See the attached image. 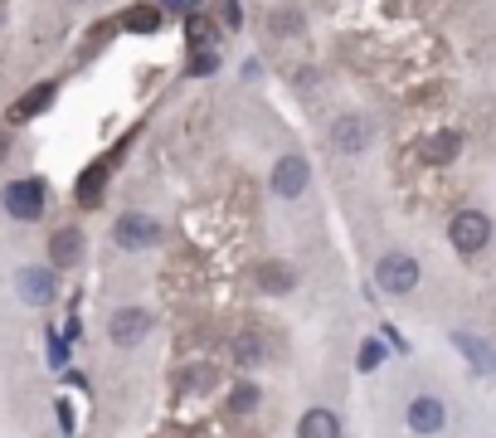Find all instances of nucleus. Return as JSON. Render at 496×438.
Wrapping results in <instances>:
<instances>
[{
	"instance_id": "nucleus-1",
	"label": "nucleus",
	"mask_w": 496,
	"mask_h": 438,
	"mask_svg": "<svg viewBox=\"0 0 496 438\" xmlns=\"http://www.w3.org/2000/svg\"><path fill=\"white\" fill-rule=\"evenodd\" d=\"M374 282H380L390 298L414 292V288H419V258H409V254H384L380 264H374Z\"/></svg>"
},
{
	"instance_id": "nucleus-2",
	"label": "nucleus",
	"mask_w": 496,
	"mask_h": 438,
	"mask_svg": "<svg viewBox=\"0 0 496 438\" xmlns=\"http://www.w3.org/2000/svg\"><path fill=\"white\" fill-rule=\"evenodd\" d=\"M447 239H453L457 254H482L491 244V219L482 210H463V215H453V224H447Z\"/></svg>"
},
{
	"instance_id": "nucleus-3",
	"label": "nucleus",
	"mask_w": 496,
	"mask_h": 438,
	"mask_svg": "<svg viewBox=\"0 0 496 438\" xmlns=\"http://www.w3.org/2000/svg\"><path fill=\"white\" fill-rule=\"evenodd\" d=\"M370 141H374V122L365 112H341L331 122V147L336 151H365Z\"/></svg>"
},
{
	"instance_id": "nucleus-4",
	"label": "nucleus",
	"mask_w": 496,
	"mask_h": 438,
	"mask_svg": "<svg viewBox=\"0 0 496 438\" xmlns=\"http://www.w3.org/2000/svg\"><path fill=\"white\" fill-rule=\"evenodd\" d=\"M107 336L117 341V346H137V341L151 336V312H141V307H117L113 317H107Z\"/></svg>"
},
{
	"instance_id": "nucleus-5",
	"label": "nucleus",
	"mask_w": 496,
	"mask_h": 438,
	"mask_svg": "<svg viewBox=\"0 0 496 438\" xmlns=\"http://www.w3.org/2000/svg\"><path fill=\"white\" fill-rule=\"evenodd\" d=\"M5 210H10V219H40L44 215V181H10Z\"/></svg>"
},
{
	"instance_id": "nucleus-6",
	"label": "nucleus",
	"mask_w": 496,
	"mask_h": 438,
	"mask_svg": "<svg viewBox=\"0 0 496 438\" xmlns=\"http://www.w3.org/2000/svg\"><path fill=\"white\" fill-rule=\"evenodd\" d=\"M117 248H151L156 239H161V224H156L151 215H122L113 229Z\"/></svg>"
},
{
	"instance_id": "nucleus-7",
	"label": "nucleus",
	"mask_w": 496,
	"mask_h": 438,
	"mask_svg": "<svg viewBox=\"0 0 496 438\" xmlns=\"http://www.w3.org/2000/svg\"><path fill=\"white\" fill-rule=\"evenodd\" d=\"M307 181H311L307 156H283V161L273 165V191L283 195V200H297L302 191H307Z\"/></svg>"
},
{
	"instance_id": "nucleus-8",
	"label": "nucleus",
	"mask_w": 496,
	"mask_h": 438,
	"mask_svg": "<svg viewBox=\"0 0 496 438\" xmlns=\"http://www.w3.org/2000/svg\"><path fill=\"white\" fill-rule=\"evenodd\" d=\"M447 424V409H443V399L438 395H419V399H409V429L414 434H438Z\"/></svg>"
},
{
	"instance_id": "nucleus-9",
	"label": "nucleus",
	"mask_w": 496,
	"mask_h": 438,
	"mask_svg": "<svg viewBox=\"0 0 496 438\" xmlns=\"http://www.w3.org/2000/svg\"><path fill=\"white\" fill-rule=\"evenodd\" d=\"M15 288L30 307H44L54 302V268H20L15 273Z\"/></svg>"
},
{
	"instance_id": "nucleus-10",
	"label": "nucleus",
	"mask_w": 496,
	"mask_h": 438,
	"mask_svg": "<svg viewBox=\"0 0 496 438\" xmlns=\"http://www.w3.org/2000/svg\"><path fill=\"white\" fill-rule=\"evenodd\" d=\"M253 282H258V288L268 292V298H287V292L297 288V273L283 264V258H268V264L253 268Z\"/></svg>"
},
{
	"instance_id": "nucleus-11",
	"label": "nucleus",
	"mask_w": 496,
	"mask_h": 438,
	"mask_svg": "<svg viewBox=\"0 0 496 438\" xmlns=\"http://www.w3.org/2000/svg\"><path fill=\"white\" fill-rule=\"evenodd\" d=\"M457 151H463V132H433V137L419 141V161L423 165H447Z\"/></svg>"
},
{
	"instance_id": "nucleus-12",
	"label": "nucleus",
	"mask_w": 496,
	"mask_h": 438,
	"mask_svg": "<svg viewBox=\"0 0 496 438\" xmlns=\"http://www.w3.org/2000/svg\"><path fill=\"white\" fill-rule=\"evenodd\" d=\"M297 438H341V419L331 409H307L297 419Z\"/></svg>"
},
{
	"instance_id": "nucleus-13",
	"label": "nucleus",
	"mask_w": 496,
	"mask_h": 438,
	"mask_svg": "<svg viewBox=\"0 0 496 438\" xmlns=\"http://www.w3.org/2000/svg\"><path fill=\"white\" fill-rule=\"evenodd\" d=\"M50 258H54V268H74L83 258V229H59L50 239Z\"/></svg>"
},
{
	"instance_id": "nucleus-14",
	"label": "nucleus",
	"mask_w": 496,
	"mask_h": 438,
	"mask_svg": "<svg viewBox=\"0 0 496 438\" xmlns=\"http://www.w3.org/2000/svg\"><path fill=\"white\" fill-rule=\"evenodd\" d=\"M453 346L472 361V371H477V375H491V371H496V351H491V346H482V341L472 336V331H457Z\"/></svg>"
},
{
	"instance_id": "nucleus-15",
	"label": "nucleus",
	"mask_w": 496,
	"mask_h": 438,
	"mask_svg": "<svg viewBox=\"0 0 496 438\" xmlns=\"http://www.w3.org/2000/svg\"><path fill=\"white\" fill-rule=\"evenodd\" d=\"M54 93H59L54 83H40V88H30L25 98H20L15 108H10V122H30V117H40V112L54 103Z\"/></svg>"
},
{
	"instance_id": "nucleus-16",
	"label": "nucleus",
	"mask_w": 496,
	"mask_h": 438,
	"mask_svg": "<svg viewBox=\"0 0 496 438\" xmlns=\"http://www.w3.org/2000/svg\"><path fill=\"white\" fill-rule=\"evenodd\" d=\"M107 171H113V156L93 161L88 171H83V181H78V205H98V200H103V181H107Z\"/></svg>"
},
{
	"instance_id": "nucleus-17",
	"label": "nucleus",
	"mask_w": 496,
	"mask_h": 438,
	"mask_svg": "<svg viewBox=\"0 0 496 438\" xmlns=\"http://www.w3.org/2000/svg\"><path fill=\"white\" fill-rule=\"evenodd\" d=\"M122 25L131 34H156V30H161V5H131L122 15Z\"/></svg>"
},
{
	"instance_id": "nucleus-18",
	"label": "nucleus",
	"mask_w": 496,
	"mask_h": 438,
	"mask_svg": "<svg viewBox=\"0 0 496 438\" xmlns=\"http://www.w3.org/2000/svg\"><path fill=\"white\" fill-rule=\"evenodd\" d=\"M229 356H234L239 365H258V361H263V341L253 336V331H244V336H234V346H229Z\"/></svg>"
},
{
	"instance_id": "nucleus-19",
	"label": "nucleus",
	"mask_w": 496,
	"mask_h": 438,
	"mask_svg": "<svg viewBox=\"0 0 496 438\" xmlns=\"http://www.w3.org/2000/svg\"><path fill=\"white\" fill-rule=\"evenodd\" d=\"M258 409V389L253 385H234L229 389V414H253Z\"/></svg>"
},
{
	"instance_id": "nucleus-20",
	"label": "nucleus",
	"mask_w": 496,
	"mask_h": 438,
	"mask_svg": "<svg viewBox=\"0 0 496 438\" xmlns=\"http://www.w3.org/2000/svg\"><path fill=\"white\" fill-rule=\"evenodd\" d=\"M214 68H220V58H214V49H200V54H195V64H190V74H195V78H210Z\"/></svg>"
},
{
	"instance_id": "nucleus-21",
	"label": "nucleus",
	"mask_w": 496,
	"mask_h": 438,
	"mask_svg": "<svg viewBox=\"0 0 496 438\" xmlns=\"http://www.w3.org/2000/svg\"><path fill=\"white\" fill-rule=\"evenodd\" d=\"M380 361H384V346L380 341H365V346H360V371H374Z\"/></svg>"
},
{
	"instance_id": "nucleus-22",
	"label": "nucleus",
	"mask_w": 496,
	"mask_h": 438,
	"mask_svg": "<svg viewBox=\"0 0 496 438\" xmlns=\"http://www.w3.org/2000/svg\"><path fill=\"white\" fill-rule=\"evenodd\" d=\"M185 34H190V44H210V20L190 15V20H185Z\"/></svg>"
},
{
	"instance_id": "nucleus-23",
	"label": "nucleus",
	"mask_w": 496,
	"mask_h": 438,
	"mask_svg": "<svg viewBox=\"0 0 496 438\" xmlns=\"http://www.w3.org/2000/svg\"><path fill=\"white\" fill-rule=\"evenodd\" d=\"M297 20H302L297 10H283V15H277V34H297V30H302Z\"/></svg>"
},
{
	"instance_id": "nucleus-24",
	"label": "nucleus",
	"mask_w": 496,
	"mask_h": 438,
	"mask_svg": "<svg viewBox=\"0 0 496 438\" xmlns=\"http://www.w3.org/2000/svg\"><path fill=\"white\" fill-rule=\"evenodd\" d=\"M220 5H224V20H229V30H239V20H244V15H239V0H220Z\"/></svg>"
},
{
	"instance_id": "nucleus-25",
	"label": "nucleus",
	"mask_w": 496,
	"mask_h": 438,
	"mask_svg": "<svg viewBox=\"0 0 496 438\" xmlns=\"http://www.w3.org/2000/svg\"><path fill=\"white\" fill-rule=\"evenodd\" d=\"M195 5H200V0H161V10H185V15H190Z\"/></svg>"
},
{
	"instance_id": "nucleus-26",
	"label": "nucleus",
	"mask_w": 496,
	"mask_h": 438,
	"mask_svg": "<svg viewBox=\"0 0 496 438\" xmlns=\"http://www.w3.org/2000/svg\"><path fill=\"white\" fill-rule=\"evenodd\" d=\"M0 156H5V137H0Z\"/></svg>"
}]
</instances>
